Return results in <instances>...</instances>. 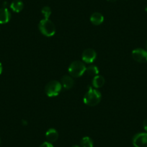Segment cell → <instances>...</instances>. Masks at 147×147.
<instances>
[{"label": "cell", "mask_w": 147, "mask_h": 147, "mask_svg": "<svg viewBox=\"0 0 147 147\" xmlns=\"http://www.w3.org/2000/svg\"><path fill=\"white\" fill-rule=\"evenodd\" d=\"M102 98L101 93L97 90L90 87V90L87 91L84 97V103L88 106L94 107L99 104Z\"/></svg>", "instance_id": "cell-1"}, {"label": "cell", "mask_w": 147, "mask_h": 147, "mask_svg": "<svg viewBox=\"0 0 147 147\" xmlns=\"http://www.w3.org/2000/svg\"><path fill=\"white\" fill-rule=\"evenodd\" d=\"M86 67L85 64L84 62L80 61H75L72 62L69 66V73L70 74V75L73 77H80L82 76L86 71Z\"/></svg>", "instance_id": "cell-2"}, {"label": "cell", "mask_w": 147, "mask_h": 147, "mask_svg": "<svg viewBox=\"0 0 147 147\" xmlns=\"http://www.w3.org/2000/svg\"><path fill=\"white\" fill-rule=\"evenodd\" d=\"M38 27L40 32L46 37H51L56 33V27L49 19L43 18L40 20Z\"/></svg>", "instance_id": "cell-3"}, {"label": "cell", "mask_w": 147, "mask_h": 147, "mask_svg": "<svg viewBox=\"0 0 147 147\" xmlns=\"http://www.w3.org/2000/svg\"><path fill=\"white\" fill-rule=\"evenodd\" d=\"M62 85L61 82L56 80H52L46 84L45 87V92L49 97H56L61 91Z\"/></svg>", "instance_id": "cell-4"}, {"label": "cell", "mask_w": 147, "mask_h": 147, "mask_svg": "<svg viewBox=\"0 0 147 147\" xmlns=\"http://www.w3.org/2000/svg\"><path fill=\"white\" fill-rule=\"evenodd\" d=\"M133 144L135 147H147V133H139L133 138Z\"/></svg>", "instance_id": "cell-5"}, {"label": "cell", "mask_w": 147, "mask_h": 147, "mask_svg": "<svg viewBox=\"0 0 147 147\" xmlns=\"http://www.w3.org/2000/svg\"><path fill=\"white\" fill-rule=\"evenodd\" d=\"M132 57L136 61L144 63L147 61V51L142 49H134L132 51Z\"/></svg>", "instance_id": "cell-6"}, {"label": "cell", "mask_w": 147, "mask_h": 147, "mask_svg": "<svg viewBox=\"0 0 147 147\" xmlns=\"http://www.w3.org/2000/svg\"><path fill=\"white\" fill-rule=\"evenodd\" d=\"M82 61L86 63H92L97 58V53L94 49H87L82 53Z\"/></svg>", "instance_id": "cell-7"}, {"label": "cell", "mask_w": 147, "mask_h": 147, "mask_svg": "<svg viewBox=\"0 0 147 147\" xmlns=\"http://www.w3.org/2000/svg\"><path fill=\"white\" fill-rule=\"evenodd\" d=\"M11 18V13L7 8H0V24H6Z\"/></svg>", "instance_id": "cell-8"}, {"label": "cell", "mask_w": 147, "mask_h": 147, "mask_svg": "<svg viewBox=\"0 0 147 147\" xmlns=\"http://www.w3.org/2000/svg\"><path fill=\"white\" fill-rule=\"evenodd\" d=\"M61 84L63 88L66 89V90H69V89L73 87L74 84V81L71 76L64 75L61 78Z\"/></svg>", "instance_id": "cell-9"}, {"label": "cell", "mask_w": 147, "mask_h": 147, "mask_svg": "<svg viewBox=\"0 0 147 147\" xmlns=\"http://www.w3.org/2000/svg\"><path fill=\"white\" fill-rule=\"evenodd\" d=\"M46 137L49 142H55L59 138V133L54 128H50L46 133Z\"/></svg>", "instance_id": "cell-10"}, {"label": "cell", "mask_w": 147, "mask_h": 147, "mask_svg": "<svg viewBox=\"0 0 147 147\" xmlns=\"http://www.w3.org/2000/svg\"><path fill=\"white\" fill-rule=\"evenodd\" d=\"M90 21L94 25H100L104 21V17L100 12H94L90 17Z\"/></svg>", "instance_id": "cell-11"}, {"label": "cell", "mask_w": 147, "mask_h": 147, "mask_svg": "<svg viewBox=\"0 0 147 147\" xmlns=\"http://www.w3.org/2000/svg\"><path fill=\"white\" fill-rule=\"evenodd\" d=\"M23 7L24 4L21 0H14L10 5V8L12 10L17 13L20 12L23 9Z\"/></svg>", "instance_id": "cell-12"}, {"label": "cell", "mask_w": 147, "mask_h": 147, "mask_svg": "<svg viewBox=\"0 0 147 147\" xmlns=\"http://www.w3.org/2000/svg\"><path fill=\"white\" fill-rule=\"evenodd\" d=\"M105 80L102 76L97 75L94 77L92 80V85L94 88H100L105 84Z\"/></svg>", "instance_id": "cell-13"}, {"label": "cell", "mask_w": 147, "mask_h": 147, "mask_svg": "<svg viewBox=\"0 0 147 147\" xmlns=\"http://www.w3.org/2000/svg\"><path fill=\"white\" fill-rule=\"evenodd\" d=\"M86 72L89 75L92 76V77H95V76L98 75L99 74V69L98 67L94 65H91V66H88L86 69Z\"/></svg>", "instance_id": "cell-14"}, {"label": "cell", "mask_w": 147, "mask_h": 147, "mask_svg": "<svg viewBox=\"0 0 147 147\" xmlns=\"http://www.w3.org/2000/svg\"><path fill=\"white\" fill-rule=\"evenodd\" d=\"M81 147H93V141L90 137H83L80 142Z\"/></svg>", "instance_id": "cell-15"}, {"label": "cell", "mask_w": 147, "mask_h": 147, "mask_svg": "<svg viewBox=\"0 0 147 147\" xmlns=\"http://www.w3.org/2000/svg\"><path fill=\"white\" fill-rule=\"evenodd\" d=\"M41 13L44 17V19H49V17L51 15V9L48 6L43 7V9H41Z\"/></svg>", "instance_id": "cell-16"}, {"label": "cell", "mask_w": 147, "mask_h": 147, "mask_svg": "<svg viewBox=\"0 0 147 147\" xmlns=\"http://www.w3.org/2000/svg\"><path fill=\"white\" fill-rule=\"evenodd\" d=\"M40 147H53V146L51 143L49 142V141H46V142H43L40 146Z\"/></svg>", "instance_id": "cell-17"}, {"label": "cell", "mask_w": 147, "mask_h": 147, "mask_svg": "<svg viewBox=\"0 0 147 147\" xmlns=\"http://www.w3.org/2000/svg\"><path fill=\"white\" fill-rule=\"evenodd\" d=\"M143 126H144V130H145L146 131H147V118L144 120V123H143Z\"/></svg>", "instance_id": "cell-18"}, {"label": "cell", "mask_w": 147, "mask_h": 147, "mask_svg": "<svg viewBox=\"0 0 147 147\" xmlns=\"http://www.w3.org/2000/svg\"><path fill=\"white\" fill-rule=\"evenodd\" d=\"M2 63H0V74H2Z\"/></svg>", "instance_id": "cell-19"}, {"label": "cell", "mask_w": 147, "mask_h": 147, "mask_svg": "<svg viewBox=\"0 0 147 147\" xmlns=\"http://www.w3.org/2000/svg\"><path fill=\"white\" fill-rule=\"evenodd\" d=\"M108 2H115V1H117V0H107Z\"/></svg>", "instance_id": "cell-20"}, {"label": "cell", "mask_w": 147, "mask_h": 147, "mask_svg": "<svg viewBox=\"0 0 147 147\" xmlns=\"http://www.w3.org/2000/svg\"><path fill=\"white\" fill-rule=\"evenodd\" d=\"M72 147H81V146H78V145H74V146H73Z\"/></svg>", "instance_id": "cell-21"}, {"label": "cell", "mask_w": 147, "mask_h": 147, "mask_svg": "<svg viewBox=\"0 0 147 147\" xmlns=\"http://www.w3.org/2000/svg\"><path fill=\"white\" fill-rule=\"evenodd\" d=\"M146 51H147V41L146 42Z\"/></svg>", "instance_id": "cell-22"}, {"label": "cell", "mask_w": 147, "mask_h": 147, "mask_svg": "<svg viewBox=\"0 0 147 147\" xmlns=\"http://www.w3.org/2000/svg\"><path fill=\"white\" fill-rule=\"evenodd\" d=\"M145 10H146V12H147V5L146 6V7H145Z\"/></svg>", "instance_id": "cell-23"}, {"label": "cell", "mask_w": 147, "mask_h": 147, "mask_svg": "<svg viewBox=\"0 0 147 147\" xmlns=\"http://www.w3.org/2000/svg\"><path fill=\"white\" fill-rule=\"evenodd\" d=\"M0 144H1V139H0Z\"/></svg>", "instance_id": "cell-24"}]
</instances>
